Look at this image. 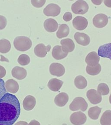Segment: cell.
Returning a JSON list of instances; mask_svg holds the SVG:
<instances>
[{
	"instance_id": "8",
	"label": "cell",
	"mask_w": 111,
	"mask_h": 125,
	"mask_svg": "<svg viewBox=\"0 0 111 125\" xmlns=\"http://www.w3.org/2000/svg\"><path fill=\"white\" fill-rule=\"evenodd\" d=\"M50 72L53 76L60 77L65 73L64 66L59 63H52L50 66Z\"/></svg>"
},
{
	"instance_id": "6",
	"label": "cell",
	"mask_w": 111,
	"mask_h": 125,
	"mask_svg": "<svg viewBox=\"0 0 111 125\" xmlns=\"http://www.w3.org/2000/svg\"><path fill=\"white\" fill-rule=\"evenodd\" d=\"M43 13L47 16L56 17L59 15L61 11V8L56 4H49L43 9Z\"/></svg>"
},
{
	"instance_id": "21",
	"label": "cell",
	"mask_w": 111,
	"mask_h": 125,
	"mask_svg": "<svg viewBox=\"0 0 111 125\" xmlns=\"http://www.w3.org/2000/svg\"><path fill=\"white\" fill-rule=\"evenodd\" d=\"M63 83V82L62 80L56 78H53L49 80L47 86L51 90L57 92L61 88Z\"/></svg>"
},
{
	"instance_id": "37",
	"label": "cell",
	"mask_w": 111,
	"mask_h": 125,
	"mask_svg": "<svg viewBox=\"0 0 111 125\" xmlns=\"http://www.w3.org/2000/svg\"><path fill=\"white\" fill-rule=\"evenodd\" d=\"M103 2L105 6L109 8H111V0H104Z\"/></svg>"
},
{
	"instance_id": "10",
	"label": "cell",
	"mask_w": 111,
	"mask_h": 125,
	"mask_svg": "<svg viewBox=\"0 0 111 125\" xmlns=\"http://www.w3.org/2000/svg\"><path fill=\"white\" fill-rule=\"evenodd\" d=\"M72 24L75 29L79 31H82L87 27L88 21L83 17L77 16L73 20Z\"/></svg>"
},
{
	"instance_id": "15",
	"label": "cell",
	"mask_w": 111,
	"mask_h": 125,
	"mask_svg": "<svg viewBox=\"0 0 111 125\" xmlns=\"http://www.w3.org/2000/svg\"><path fill=\"white\" fill-rule=\"evenodd\" d=\"M61 44L62 45V51L64 53H70L75 49L74 42L71 39L67 38L62 40L61 41Z\"/></svg>"
},
{
	"instance_id": "31",
	"label": "cell",
	"mask_w": 111,
	"mask_h": 125,
	"mask_svg": "<svg viewBox=\"0 0 111 125\" xmlns=\"http://www.w3.org/2000/svg\"><path fill=\"white\" fill-rule=\"evenodd\" d=\"M7 93V90L5 86L4 80L0 79V100Z\"/></svg>"
},
{
	"instance_id": "18",
	"label": "cell",
	"mask_w": 111,
	"mask_h": 125,
	"mask_svg": "<svg viewBox=\"0 0 111 125\" xmlns=\"http://www.w3.org/2000/svg\"><path fill=\"white\" fill-rule=\"evenodd\" d=\"M36 104V100L35 98L33 96L28 95L23 100V105L24 109L27 111H30L33 109Z\"/></svg>"
},
{
	"instance_id": "29",
	"label": "cell",
	"mask_w": 111,
	"mask_h": 125,
	"mask_svg": "<svg viewBox=\"0 0 111 125\" xmlns=\"http://www.w3.org/2000/svg\"><path fill=\"white\" fill-rule=\"evenodd\" d=\"M97 90L101 95H107L109 93V89L107 84L105 83H101L98 85Z\"/></svg>"
},
{
	"instance_id": "23",
	"label": "cell",
	"mask_w": 111,
	"mask_h": 125,
	"mask_svg": "<svg viewBox=\"0 0 111 125\" xmlns=\"http://www.w3.org/2000/svg\"><path fill=\"white\" fill-rule=\"evenodd\" d=\"M70 33V28L66 24H62L60 26L58 31H57V37L59 39L67 37Z\"/></svg>"
},
{
	"instance_id": "5",
	"label": "cell",
	"mask_w": 111,
	"mask_h": 125,
	"mask_svg": "<svg viewBox=\"0 0 111 125\" xmlns=\"http://www.w3.org/2000/svg\"><path fill=\"white\" fill-rule=\"evenodd\" d=\"M87 117L82 112H76L70 115V121L74 125H81L86 123Z\"/></svg>"
},
{
	"instance_id": "16",
	"label": "cell",
	"mask_w": 111,
	"mask_h": 125,
	"mask_svg": "<svg viewBox=\"0 0 111 125\" xmlns=\"http://www.w3.org/2000/svg\"><path fill=\"white\" fill-rule=\"evenodd\" d=\"M43 26L46 31L50 33L54 32L58 28V24L57 21L52 18L46 20L44 22Z\"/></svg>"
},
{
	"instance_id": "19",
	"label": "cell",
	"mask_w": 111,
	"mask_h": 125,
	"mask_svg": "<svg viewBox=\"0 0 111 125\" xmlns=\"http://www.w3.org/2000/svg\"><path fill=\"white\" fill-rule=\"evenodd\" d=\"M68 95L66 93H61L55 98L54 102L56 105L62 107L64 106L68 102Z\"/></svg>"
},
{
	"instance_id": "42",
	"label": "cell",
	"mask_w": 111,
	"mask_h": 125,
	"mask_svg": "<svg viewBox=\"0 0 111 125\" xmlns=\"http://www.w3.org/2000/svg\"><path fill=\"white\" fill-rule=\"evenodd\" d=\"M62 125H67L66 124H63Z\"/></svg>"
},
{
	"instance_id": "35",
	"label": "cell",
	"mask_w": 111,
	"mask_h": 125,
	"mask_svg": "<svg viewBox=\"0 0 111 125\" xmlns=\"http://www.w3.org/2000/svg\"><path fill=\"white\" fill-rule=\"evenodd\" d=\"M6 71L3 66H0V79L4 77L6 75Z\"/></svg>"
},
{
	"instance_id": "17",
	"label": "cell",
	"mask_w": 111,
	"mask_h": 125,
	"mask_svg": "<svg viewBox=\"0 0 111 125\" xmlns=\"http://www.w3.org/2000/svg\"><path fill=\"white\" fill-rule=\"evenodd\" d=\"M11 73L13 77L18 80H23L26 78L27 75V72L25 69L18 66L13 68Z\"/></svg>"
},
{
	"instance_id": "4",
	"label": "cell",
	"mask_w": 111,
	"mask_h": 125,
	"mask_svg": "<svg viewBox=\"0 0 111 125\" xmlns=\"http://www.w3.org/2000/svg\"><path fill=\"white\" fill-rule=\"evenodd\" d=\"M89 7L84 0H78L72 4L71 9L72 12L76 14H84L88 11Z\"/></svg>"
},
{
	"instance_id": "33",
	"label": "cell",
	"mask_w": 111,
	"mask_h": 125,
	"mask_svg": "<svg viewBox=\"0 0 111 125\" xmlns=\"http://www.w3.org/2000/svg\"><path fill=\"white\" fill-rule=\"evenodd\" d=\"M7 19L4 16L0 15V30L4 29L7 25Z\"/></svg>"
},
{
	"instance_id": "9",
	"label": "cell",
	"mask_w": 111,
	"mask_h": 125,
	"mask_svg": "<svg viewBox=\"0 0 111 125\" xmlns=\"http://www.w3.org/2000/svg\"><path fill=\"white\" fill-rule=\"evenodd\" d=\"M86 96L90 102L92 104H99L101 101V95L99 92L94 89L89 90Z\"/></svg>"
},
{
	"instance_id": "34",
	"label": "cell",
	"mask_w": 111,
	"mask_h": 125,
	"mask_svg": "<svg viewBox=\"0 0 111 125\" xmlns=\"http://www.w3.org/2000/svg\"><path fill=\"white\" fill-rule=\"evenodd\" d=\"M72 14L70 12H66L63 16V19L66 22L70 21L72 19Z\"/></svg>"
},
{
	"instance_id": "14",
	"label": "cell",
	"mask_w": 111,
	"mask_h": 125,
	"mask_svg": "<svg viewBox=\"0 0 111 125\" xmlns=\"http://www.w3.org/2000/svg\"><path fill=\"white\" fill-rule=\"evenodd\" d=\"M98 52L99 56L109 58L111 60V43L100 46Z\"/></svg>"
},
{
	"instance_id": "24",
	"label": "cell",
	"mask_w": 111,
	"mask_h": 125,
	"mask_svg": "<svg viewBox=\"0 0 111 125\" xmlns=\"http://www.w3.org/2000/svg\"><path fill=\"white\" fill-rule=\"evenodd\" d=\"M74 84L79 89H84L87 86V82L84 76L79 75L75 79Z\"/></svg>"
},
{
	"instance_id": "30",
	"label": "cell",
	"mask_w": 111,
	"mask_h": 125,
	"mask_svg": "<svg viewBox=\"0 0 111 125\" xmlns=\"http://www.w3.org/2000/svg\"><path fill=\"white\" fill-rule=\"evenodd\" d=\"M18 62L21 66H26L29 64L30 61V57L25 54H22L20 56L18 60Z\"/></svg>"
},
{
	"instance_id": "25",
	"label": "cell",
	"mask_w": 111,
	"mask_h": 125,
	"mask_svg": "<svg viewBox=\"0 0 111 125\" xmlns=\"http://www.w3.org/2000/svg\"><path fill=\"white\" fill-rule=\"evenodd\" d=\"M101 110V108L99 107L98 106L92 107L89 109L88 115L91 119L96 120L99 118Z\"/></svg>"
},
{
	"instance_id": "40",
	"label": "cell",
	"mask_w": 111,
	"mask_h": 125,
	"mask_svg": "<svg viewBox=\"0 0 111 125\" xmlns=\"http://www.w3.org/2000/svg\"><path fill=\"white\" fill-rule=\"evenodd\" d=\"M109 100L110 103L111 104V95H110V96H109Z\"/></svg>"
},
{
	"instance_id": "39",
	"label": "cell",
	"mask_w": 111,
	"mask_h": 125,
	"mask_svg": "<svg viewBox=\"0 0 111 125\" xmlns=\"http://www.w3.org/2000/svg\"><path fill=\"white\" fill-rule=\"evenodd\" d=\"M15 125H28V124L25 121H20L16 123Z\"/></svg>"
},
{
	"instance_id": "2",
	"label": "cell",
	"mask_w": 111,
	"mask_h": 125,
	"mask_svg": "<svg viewBox=\"0 0 111 125\" xmlns=\"http://www.w3.org/2000/svg\"><path fill=\"white\" fill-rule=\"evenodd\" d=\"M14 46L16 49L20 51H25L29 50L32 46V42L29 37L18 36L14 40Z\"/></svg>"
},
{
	"instance_id": "22",
	"label": "cell",
	"mask_w": 111,
	"mask_h": 125,
	"mask_svg": "<svg viewBox=\"0 0 111 125\" xmlns=\"http://www.w3.org/2000/svg\"><path fill=\"white\" fill-rule=\"evenodd\" d=\"M6 90L8 92L12 94H15L19 90V85L16 81L13 80H8L5 83Z\"/></svg>"
},
{
	"instance_id": "13",
	"label": "cell",
	"mask_w": 111,
	"mask_h": 125,
	"mask_svg": "<svg viewBox=\"0 0 111 125\" xmlns=\"http://www.w3.org/2000/svg\"><path fill=\"white\" fill-rule=\"evenodd\" d=\"M100 61V57L96 52H91L86 57L85 61L86 64L90 66H97Z\"/></svg>"
},
{
	"instance_id": "11",
	"label": "cell",
	"mask_w": 111,
	"mask_h": 125,
	"mask_svg": "<svg viewBox=\"0 0 111 125\" xmlns=\"http://www.w3.org/2000/svg\"><path fill=\"white\" fill-rule=\"evenodd\" d=\"M51 47L50 45L45 46L43 43H39L34 47V52L37 57L41 58L44 57L50 50Z\"/></svg>"
},
{
	"instance_id": "38",
	"label": "cell",
	"mask_w": 111,
	"mask_h": 125,
	"mask_svg": "<svg viewBox=\"0 0 111 125\" xmlns=\"http://www.w3.org/2000/svg\"><path fill=\"white\" fill-rule=\"evenodd\" d=\"M28 125H40L39 122L36 120H33L29 123Z\"/></svg>"
},
{
	"instance_id": "20",
	"label": "cell",
	"mask_w": 111,
	"mask_h": 125,
	"mask_svg": "<svg viewBox=\"0 0 111 125\" xmlns=\"http://www.w3.org/2000/svg\"><path fill=\"white\" fill-rule=\"evenodd\" d=\"M52 55L55 59L57 60H60L67 57L68 53H64L62 51V47L61 46L57 45L53 48Z\"/></svg>"
},
{
	"instance_id": "1",
	"label": "cell",
	"mask_w": 111,
	"mask_h": 125,
	"mask_svg": "<svg viewBox=\"0 0 111 125\" xmlns=\"http://www.w3.org/2000/svg\"><path fill=\"white\" fill-rule=\"evenodd\" d=\"M20 113V106L17 97L6 93L0 100V123L13 125Z\"/></svg>"
},
{
	"instance_id": "12",
	"label": "cell",
	"mask_w": 111,
	"mask_h": 125,
	"mask_svg": "<svg viewBox=\"0 0 111 125\" xmlns=\"http://www.w3.org/2000/svg\"><path fill=\"white\" fill-rule=\"evenodd\" d=\"M74 38L79 44L86 46L89 44L90 42V37L87 34L83 33L76 32L74 36Z\"/></svg>"
},
{
	"instance_id": "7",
	"label": "cell",
	"mask_w": 111,
	"mask_h": 125,
	"mask_svg": "<svg viewBox=\"0 0 111 125\" xmlns=\"http://www.w3.org/2000/svg\"><path fill=\"white\" fill-rule=\"evenodd\" d=\"M108 23L107 16L103 14L96 15L93 19V24L95 27L98 28H101L107 25Z\"/></svg>"
},
{
	"instance_id": "3",
	"label": "cell",
	"mask_w": 111,
	"mask_h": 125,
	"mask_svg": "<svg viewBox=\"0 0 111 125\" xmlns=\"http://www.w3.org/2000/svg\"><path fill=\"white\" fill-rule=\"evenodd\" d=\"M70 109L72 111L79 109L85 112L88 108V104L83 98L77 97L75 98L69 106Z\"/></svg>"
},
{
	"instance_id": "26",
	"label": "cell",
	"mask_w": 111,
	"mask_h": 125,
	"mask_svg": "<svg viewBox=\"0 0 111 125\" xmlns=\"http://www.w3.org/2000/svg\"><path fill=\"white\" fill-rule=\"evenodd\" d=\"M11 48L10 41L5 39L0 40V52L6 53L9 52Z\"/></svg>"
},
{
	"instance_id": "32",
	"label": "cell",
	"mask_w": 111,
	"mask_h": 125,
	"mask_svg": "<svg viewBox=\"0 0 111 125\" xmlns=\"http://www.w3.org/2000/svg\"><path fill=\"white\" fill-rule=\"evenodd\" d=\"M31 3L35 8H40L45 4L46 0H32Z\"/></svg>"
},
{
	"instance_id": "27",
	"label": "cell",
	"mask_w": 111,
	"mask_h": 125,
	"mask_svg": "<svg viewBox=\"0 0 111 125\" xmlns=\"http://www.w3.org/2000/svg\"><path fill=\"white\" fill-rule=\"evenodd\" d=\"M100 122L101 125H111V110H106L103 113Z\"/></svg>"
},
{
	"instance_id": "28",
	"label": "cell",
	"mask_w": 111,
	"mask_h": 125,
	"mask_svg": "<svg viewBox=\"0 0 111 125\" xmlns=\"http://www.w3.org/2000/svg\"><path fill=\"white\" fill-rule=\"evenodd\" d=\"M101 70V66L100 64L95 66H87L86 68V71L89 75L92 76H95L99 74Z\"/></svg>"
},
{
	"instance_id": "41",
	"label": "cell",
	"mask_w": 111,
	"mask_h": 125,
	"mask_svg": "<svg viewBox=\"0 0 111 125\" xmlns=\"http://www.w3.org/2000/svg\"><path fill=\"white\" fill-rule=\"evenodd\" d=\"M0 125H9L8 124H4V123H0Z\"/></svg>"
},
{
	"instance_id": "43",
	"label": "cell",
	"mask_w": 111,
	"mask_h": 125,
	"mask_svg": "<svg viewBox=\"0 0 111 125\" xmlns=\"http://www.w3.org/2000/svg\"></svg>"
},
{
	"instance_id": "36",
	"label": "cell",
	"mask_w": 111,
	"mask_h": 125,
	"mask_svg": "<svg viewBox=\"0 0 111 125\" xmlns=\"http://www.w3.org/2000/svg\"><path fill=\"white\" fill-rule=\"evenodd\" d=\"M91 1L94 4L99 5L101 4L102 2H103V0H91Z\"/></svg>"
}]
</instances>
